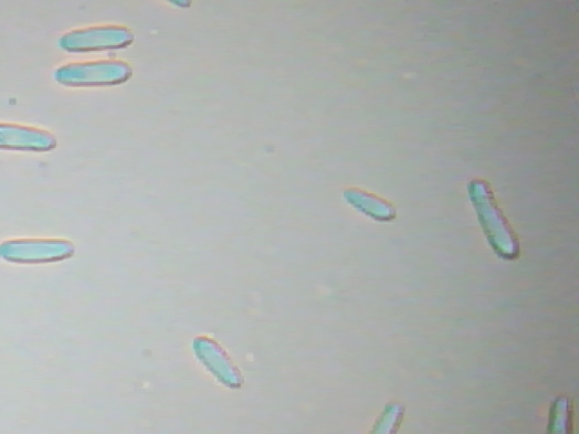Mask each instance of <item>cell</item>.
Returning <instances> with one entry per match:
<instances>
[{"mask_svg": "<svg viewBox=\"0 0 579 434\" xmlns=\"http://www.w3.org/2000/svg\"><path fill=\"white\" fill-rule=\"evenodd\" d=\"M57 137L45 129L12 123H0V150L46 154L57 149Z\"/></svg>", "mask_w": 579, "mask_h": 434, "instance_id": "obj_5", "label": "cell"}, {"mask_svg": "<svg viewBox=\"0 0 579 434\" xmlns=\"http://www.w3.org/2000/svg\"><path fill=\"white\" fill-rule=\"evenodd\" d=\"M469 195L494 252L504 261L517 260L518 237L497 205L491 184L486 180H473L469 184Z\"/></svg>", "mask_w": 579, "mask_h": 434, "instance_id": "obj_1", "label": "cell"}, {"mask_svg": "<svg viewBox=\"0 0 579 434\" xmlns=\"http://www.w3.org/2000/svg\"><path fill=\"white\" fill-rule=\"evenodd\" d=\"M548 434H572V406L567 398H557L550 411Z\"/></svg>", "mask_w": 579, "mask_h": 434, "instance_id": "obj_7", "label": "cell"}, {"mask_svg": "<svg viewBox=\"0 0 579 434\" xmlns=\"http://www.w3.org/2000/svg\"><path fill=\"white\" fill-rule=\"evenodd\" d=\"M134 41V34L125 27L102 25L72 30L59 40L61 50L70 54L124 50Z\"/></svg>", "mask_w": 579, "mask_h": 434, "instance_id": "obj_3", "label": "cell"}, {"mask_svg": "<svg viewBox=\"0 0 579 434\" xmlns=\"http://www.w3.org/2000/svg\"><path fill=\"white\" fill-rule=\"evenodd\" d=\"M404 417V406L400 403L386 405L370 434H397Z\"/></svg>", "mask_w": 579, "mask_h": 434, "instance_id": "obj_8", "label": "cell"}, {"mask_svg": "<svg viewBox=\"0 0 579 434\" xmlns=\"http://www.w3.org/2000/svg\"><path fill=\"white\" fill-rule=\"evenodd\" d=\"M74 253V245L62 239H17L0 245V257L17 264L61 262Z\"/></svg>", "mask_w": 579, "mask_h": 434, "instance_id": "obj_4", "label": "cell"}, {"mask_svg": "<svg viewBox=\"0 0 579 434\" xmlns=\"http://www.w3.org/2000/svg\"><path fill=\"white\" fill-rule=\"evenodd\" d=\"M345 198L356 210L376 221L390 222L397 218V211L392 204L368 192L350 189L346 191Z\"/></svg>", "mask_w": 579, "mask_h": 434, "instance_id": "obj_6", "label": "cell"}, {"mask_svg": "<svg viewBox=\"0 0 579 434\" xmlns=\"http://www.w3.org/2000/svg\"><path fill=\"white\" fill-rule=\"evenodd\" d=\"M131 75L133 70L125 62L98 61L63 65L55 71L54 77L67 87H102L124 84Z\"/></svg>", "mask_w": 579, "mask_h": 434, "instance_id": "obj_2", "label": "cell"}]
</instances>
